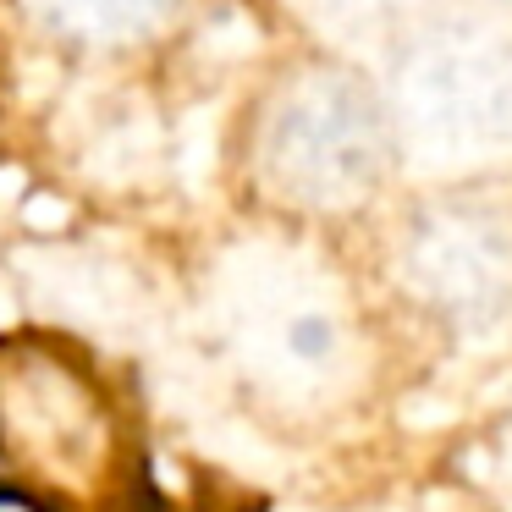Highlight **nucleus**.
<instances>
[{
    "instance_id": "nucleus-1",
    "label": "nucleus",
    "mask_w": 512,
    "mask_h": 512,
    "mask_svg": "<svg viewBox=\"0 0 512 512\" xmlns=\"http://www.w3.org/2000/svg\"><path fill=\"white\" fill-rule=\"evenodd\" d=\"M204 336L265 413L320 424L375 380L358 292L325 254L292 237H243L204 276Z\"/></svg>"
},
{
    "instance_id": "nucleus-2",
    "label": "nucleus",
    "mask_w": 512,
    "mask_h": 512,
    "mask_svg": "<svg viewBox=\"0 0 512 512\" xmlns=\"http://www.w3.org/2000/svg\"><path fill=\"white\" fill-rule=\"evenodd\" d=\"M386 127L424 182L512 171V23L496 12L419 17L391 61Z\"/></svg>"
},
{
    "instance_id": "nucleus-3",
    "label": "nucleus",
    "mask_w": 512,
    "mask_h": 512,
    "mask_svg": "<svg viewBox=\"0 0 512 512\" xmlns=\"http://www.w3.org/2000/svg\"><path fill=\"white\" fill-rule=\"evenodd\" d=\"M391 160L386 105L336 61L292 67L254 127V177L281 210L347 215L375 199Z\"/></svg>"
},
{
    "instance_id": "nucleus-4",
    "label": "nucleus",
    "mask_w": 512,
    "mask_h": 512,
    "mask_svg": "<svg viewBox=\"0 0 512 512\" xmlns=\"http://www.w3.org/2000/svg\"><path fill=\"white\" fill-rule=\"evenodd\" d=\"M0 457L45 496H111L122 430L89 369L56 347L0 342Z\"/></svg>"
},
{
    "instance_id": "nucleus-5",
    "label": "nucleus",
    "mask_w": 512,
    "mask_h": 512,
    "mask_svg": "<svg viewBox=\"0 0 512 512\" xmlns=\"http://www.w3.org/2000/svg\"><path fill=\"white\" fill-rule=\"evenodd\" d=\"M397 287L457 342L496 336L512 320V215L479 199H435L397 232Z\"/></svg>"
},
{
    "instance_id": "nucleus-6",
    "label": "nucleus",
    "mask_w": 512,
    "mask_h": 512,
    "mask_svg": "<svg viewBox=\"0 0 512 512\" xmlns=\"http://www.w3.org/2000/svg\"><path fill=\"white\" fill-rule=\"evenodd\" d=\"M23 12L67 45L122 50L160 34L177 12V0H23Z\"/></svg>"
},
{
    "instance_id": "nucleus-7",
    "label": "nucleus",
    "mask_w": 512,
    "mask_h": 512,
    "mask_svg": "<svg viewBox=\"0 0 512 512\" xmlns=\"http://www.w3.org/2000/svg\"><path fill=\"white\" fill-rule=\"evenodd\" d=\"M309 12H320L336 28H380V23H402L424 6V0H303Z\"/></svg>"
},
{
    "instance_id": "nucleus-8",
    "label": "nucleus",
    "mask_w": 512,
    "mask_h": 512,
    "mask_svg": "<svg viewBox=\"0 0 512 512\" xmlns=\"http://www.w3.org/2000/svg\"><path fill=\"white\" fill-rule=\"evenodd\" d=\"M0 512H67L56 496H45V490L23 485V479L0 474Z\"/></svg>"
}]
</instances>
